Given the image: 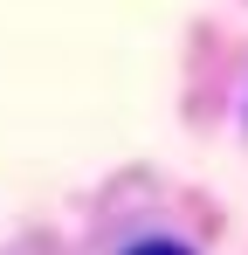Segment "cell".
<instances>
[{
	"mask_svg": "<svg viewBox=\"0 0 248 255\" xmlns=\"http://www.w3.org/2000/svg\"><path fill=\"white\" fill-rule=\"evenodd\" d=\"M124 255H193L186 242H165V235H152V242H131Z\"/></svg>",
	"mask_w": 248,
	"mask_h": 255,
	"instance_id": "1",
	"label": "cell"
}]
</instances>
